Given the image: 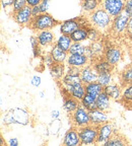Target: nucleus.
<instances>
[{"label": "nucleus", "mask_w": 132, "mask_h": 146, "mask_svg": "<svg viewBox=\"0 0 132 146\" xmlns=\"http://www.w3.org/2000/svg\"><path fill=\"white\" fill-rule=\"evenodd\" d=\"M2 122L4 125H21L27 126L31 123V114L25 109L14 108L7 111L3 115Z\"/></svg>", "instance_id": "1"}, {"label": "nucleus", "mask_w": 132, "mask_h": 146, "mask_svg": "<svg viewBox=\"0 0 132 146\" xmlns=\"http://www.w3.org/2000/svg\"><path fill=\"white\" fill-rule=\"evenodd\" d=\"M89 19L91 25L97 27L100 32H106L110 30L113 17L103 7L100 6L95 11L89 14Z\"/></svg>", "instance_id": "2"}, {"label": "nucleus", "mask_w": 132, "mask_h": 146, "mask_svg": "<svg viewBox=\"0 0 132 146\" xmlns=\"http://www.w3.org/2000/svg\"><path fill=\"white\" fill-rule=\"evenodd\" d=\"M57 25H59V21L57 19H55L51 14L44 12V13H40L39 15L33 17L29 27L34 32H41L45 30H52Z\"/></svg>", "instance_id": "3"}, {"label": "nucleus", "mask_w": 132, "mask_h": 146, "mask_svg": "<svg viewBox=\"0 0 132 146\" xmlns=\"http://www.w3.org/2000/svg\"><path fill=\"white\" fill-rule=\"evenodd\" d=\"M98 130H99L98 126L91 125V124L78 128L80 145H95V144H97Z\"/></svg>", "instance_id": "4"}, {"label": "nucleus", "mask_w": 132, "mask_h": 146, "mask_svg": "<svg viewBox=\"0 0 132 146\" xmlns=\"http://www.w3.org/2000/svg\"><path fill=\"white\" fill-rule=\"evenodd\" d=\"M71 116V122H72V126L76 128L83 127V126H87L91 124V116H89V111L87 110L81 105L75 110Z\"/></svg>", "instance_id": "5"}, {"label": "nucleus", "mask_w": 132, "mask_h": 146, "mask_svg": "<svg viewBox=\"0 0 132 146\" xmlns=\"http://www.w3.org/2000/svg\"><path fill=\"white\" fill-rule=\"evenodd\" d=\"M128 23H129V16L123 11L121 14L113 17L110 31L116 36L125 34V33H127Z\"/></svg>", "instance_id": "6"}, {"label": "nucleus", "mask_w": 132, "mask_h": 146, "mask_svg": "<svg viewBox=\"0 0 132 146\" xmlns=\"http://www.w3.org/2000/svg\"><path fill=\"white\" fill-rule=\"evenodd\" d=\"M124 6L125 0H102L101 3V7L105 9L112 17L122 13L124 11Z\"/></svg>", "instance_id": "7"}, {"label": "nucleus", "mask_w": 132, "mask_h": 146, "mask_svg": "<svg viewBox=\"0 0 132 146\" xmlns=\"http://www.w3.org/2000/svg\"><path fill=\"white\" fill-rule=\"evenodd\" d=\"M117 133V129L115 128V125L111 122H106V123L102 124L99 126L98 130V140H97V144H101L104 145L108 140L111 138L114 134Z\"/></svg>", "instance_id": "8"}, {"label": "nucleus", "mask_w": 132, "mask_h": 146, "mask_svg": "<svg viewBox=\"0 0 132 146\" xmlns=\"http://www.w3.org/2000/svg\"><path fill=\"white\" fill-rule=\"evenodd\" d=\"M12 17H13L14 21L17 25L25 27V25H30L31 21L33 19V14H32V7L27 5L23 8L19 9L17 11L12 12Z\"/></svg>", "instance_id": "9"}, {"label": "nucleus", "mask_w": 132, "mask_h": 146, "mask_svg": "<svg viewBox=\"0 0 132 146\" xmlns=\"http://www.w3.org/2000/svg\"><path fill=\"white\" fill-rule=\"evenodd\" d=\"M104 58L107 60L108 62L116 66L117 64L122 60L123 57V52L119 47L117 46H107L104 52Z\"/></svg>", "instance_id": "10"}, {"label": "nucleus", "mask_w": 132, "mask_h": 146, "mask_svg": "<svg viewBox=\"0 0 132 146\" xmlns=\"http://www.w3.org/2000/svg\"><path fill=\"white\" fill-rule=\"evenodd\" d=\"M91 60L83 54H69L66 60L67 66H75L78 68H83L84 66L89 65Z\"/></svg>", "instance_id": "11"}, {"label": "nucleus", "mask_w": 132, "mask_h": 146, "mask_svg": "<svg viewBox=\"0 0 132 146\" xmlns=\"http://www.w3.org/2000/svg\"><path fill=\"white\" fill-rule=\"evenodd\" d=\"M63 145L65 146H78L80 145V138L79 134H78V128L76 127H71L67 132L65 133L62 141Z\"/></svg>", "instance_id": "12"}, {"label": "nucleus", "mask_w": 132, "mask_h": 146, "mask_svg": "<svg viewBox=\"0 0 132 146\" xmlns=\"http://www.w3.org/2000/svg\"><path fill=\"white\" fill-rule=\"evenodd\" d=\"M80 78L82 80V83H84V84L97 81V79H98V72L96 71V69L93 68L91 64H89L87 66H84L83 68H81Z\"/></svg>", "instance_id": "13"}, {"label": "nucleus", "mask_w": 132, "mask_h": 146, "mask_svg": "<svg viewBox=\"0 0 132 146\" xmlns=\"http://www.w3.org/2000/svg\"><path fill=\"white\" fill-rule=\"evenodd\" d=\"M89 116H91V124L95 126H100L102 124L106 123L109 121V116H108V112L102 111L100 109H95L89 111Z\"/></svg>", "instance_id": "14"}, {"label": "nucleus", "mask_w": 132, "mask_h": 146, "mask_svg": "<svg viewBox=\"0 0 132 146\" xmlns=\"http://www.w3.org/2000/svg\"><path fill=\"white\" fill-rule=\"evenodd\" d=\"M37 38H38V41H39V44L42 48H47V47L53 46L54 42H56L55 41V35L54 33L51 32V30L38 32Z\"/></svg>", "instance_id": "15"}, {"label": "nucleus", "mask_w": 132, "mask_h": 146, "mask_svg": "<svg viewBox=\"0 0 132 146\" xmlns=\"http://www.w3.org/2000/svg\"><path fill=\"white\" fill-rule=\"evenodd\" d=\"M62 91L64 92V100H63V106H62L63 110L67 114H72L75 110L80 106V100L69 96L67 94V91L65 90V88L62 89Z\"/></svg>", "instance_id": "16"}, {"label": "nucleus", "mask_w": 132, "mask_h": 146, "mask_svg": "<svg viewBox=\"0 0 132 146\" xmlns=\"http://www.w3.org/2000/svg\"><path fill=\"white\" fill-rule=\"evenodd\" d=\"M79 23L77 21V17L67 19L60 23V33L63 35H68L70 36L74 31H76L79 27Z\"/></svg>", "instance_id": "17"}, {"label": "nucleus", "mask_w": 132, "mask_h": 146, "mask_svg": "<svg viewBox=\"0 0 132 146\" xmlns=\"http://www.w3.org/2000/svg\"><path fill=\"white\" fill-rule=\"evenodd\" d=\"M122 90L123 88L116 83H111L104 87V91L109 96V98L112 100H116V102H120L121 98H122Z\"/></svg>", "instance_id": "18"}, {"label": "nucleus", "mask_w": 132, "mask_h": 146, "mask_svg": "<svg viewBox=\"0 0 132 146\" xmlns=\"http://www.w3.org/2000/svg\"><path fill=\"white\" fill-rule=\"evenodd\" d=\"M63 88H65V90L67 91V94L69 96H71L72 98H76L78 100H81L83 98V96H85V94H87L84 83H80V84H76L69 87H63Z\"/></svg>", "instance_id": "19"}, {"label": "nucleus", "mask_w": 132, "mask_h": 146, "mask_svg": "<svg viewBox=\"0 0 132 146\" xmlns=\"http://www.w3.org/2000/svg\"><path fill=\"white\" fill-rule=\"evenodd\" d=\"M50 55L52 56L54 61L57 62V63H65L66 60H67V57H68V53L60 49L56 44L51 46Z\"/></svg>", "instance_id": "20"}, {"label": "nucleus", "mask_w": 132, "mask_h": 146, "mask_svg": "<svg viewBox=\"0 0 132 146\" xmlns=\"http://www.w3.org/2000/svg\"><path fill=\"white\" fill-rule=\"evenodd\" d=\"M120 103L128 110H132V84H127L123 86L122 98Z\"/></svg>", "instance_id": "21"}, {"label": "nucleus", "mask_w": 132, "mask_h": 146, "mask_svg": "<svg viewBox=\"0 0 132 146\" xmlns=\"http://www.w3.org/2000/svg\"><path fill=\"white\" fill-rule=\"evenodd\" d=\"M93 66V68L96 69V71L98 73L101 72H113L114 70V65H112L110 62H108L107 60L104 58H99V60H97L96 62H93V64H91Z\"/></svg>", "instance_id": "22"}, {"label": "nucleus", "mask_w": 132, "mask_h": 146, "mask_svg": "<svg viewBox=\"0 0 132 146\" xmlns=\"http://www.w3.org/2000/svg\"><path fill=\"white\" fill-rule=\"evenodd\" d=\"M50 73H51V76L55 80L60 81L66 73V67L64 65V63H57V62H55L52 66L50 67Z\"/></svg>", "instance_id": "23"}, {"label": "nucleus", "mask_w": 132, "mask_h": 146, "mask_svg": "<svg viewBox=\"0 0 132 146\" xmlns=\"http://www.w3.org/2000/svg\"><path fill=\"white\" fill-rule=\"evenodd\" d=\"M97 108L105 112H109L111 110V98L105 91H103L97 98Z\"/></svg>", "instance_id": "24"}, {"label": "nucleus", "mask_w": 132, "mask_h": 146, "mask_svg": "<svg viewBox=\"0 0 132 146\" xmlns=\"http://www.w3.org/2000/svg\"><path fill=\"white\" fill-rule=\"evenodd\" d=\"M84 85H85V91H87V94H91V96H93V98H96L104 91V86L101 84L98 80H97V81L91 82V83H87V84H84Z\"/></svg>", "instance_id": "25"}, {"label": "nucleus", "mask_w": 132, "mask_h": 146, "mask_svg": "<svg viewBox=\"0 0 132 146\" xmlns=\"http://www.w3.org/2000/svg\"><path fill=\"white\" fill-rule=\"evenodd\" d=\"M72 43H73V41H72V39H71V36H68V35H63V34L60 35V36L56 40V42H55V44H56L60 49H62V50L67 53L69 52V49H70Z\"/></svg>", "instance_id": "26"}, {"label": "nucleus", "mask_w": 132, "mask_h": 146, "mask_svg": "<svg viewBox=\"0 0 132 146\" xmlns=\"http://www.w3.org/2000/svg\"><path fill=\"white\" fill-rule=\"evenodd\" d=\"M60 81H61L63 87H69L82 83V80L79 75H71L68 73H65V75L62 77V79Z\"/></svg>", "instance_id": "27"}, {"label": "nucleus", "mask_w": 132, "mask_h": 146, "mask_svg": "<svg viewBox=\"0 0 132 146\" xmlns=\"http://www.w3.org/2000/svg\"><path fill=\"white\" fill-rule=\"evenodd\" d=\"M71 39L73 42H84L89 40V32H87V27H79L76 31L70 35Z\"/></svg>", "instance_id": "28"}, {"label": "nucleus", "mask_w": 132, "mask_h": 146, "mask_svg": "<svg viewBox=\"0 0 132 146\" xmlns=\"http://www.w3.org/2000/svg\"><path fill=\"white\" fill-rule=\"evenodd\" d=\"M102 0H81V8L84 12L91 13L101 6Z\"/></svg>", "instance_id": "29"}, {"label": "nucleus", "mask_w": 132, "mask_h": 146, "mask_svg": "<svg viewBox=\"0 0 132 146\" xmlns=\"http://www.w3.org/2000/svg\"><path fill=\"white\" fill-rule=\"evenodd\" d=\"M89 46L91 50V53H93V59L95 58H101V56L104 55L106 47L104 46V44H103V42L101 40L96 42H91V44Z\"/></svg>", "instance_id": "30"}, {"label": "nucleus", "mask_w": 132, "mask_h": 146, "mask_svg": "<svg viewBox=\"0 0 132 146\" xmlns=\"http://www.w3.org/2000/svg\"><path fill=\"white\" fill-rule=\"evenodd\" d=\"M80 105L85 108L87 110H89V111L95 110V109H97V98L91 96V94H85L83 98L80 100Z\"/></svg>", "instance_id": "31"}, {"label": "nucleus", "mask_w": 132, "mask_h": 146, "mask_svg": "<svg viewBox=\"0 0 132 146\" xmlns=\"http://www.w3.org/2000/svg\"><path fill=\"white\" fill-rule=\"evenodd\" d=\"M125 144H127V141L125 140V138H124V137H121L120 135H118L116 133V134L113 135L104 145L105 146H123V145H125Z\"/></svg>", "instance_id": "32"}, {"label": "nucleus", "mask_w": 132, "mask_h": 146, "mask_svg": "<svg viewBox=\"0 0 132 146\" xmlns=\"http://www.w3.org/2000/svg\"><path fill=\"white\" fill-rule=\"evenodd\" d=\"M98 80L103 86L111 84L113 82V72H101L98 73Z\"/></svg>", "instance_id": "33"}, {"label": "nucleus", "mask_w": 132, "mask_h": 146, "mask_svg": "<svg viewBox=\"0 0 132 146\" xmlns=\"http://www.w3.org/2000/svg\"><path fill=\"white\" fill-rule=\"evenodd\" d=\"M121 84L125 86L127 84H132V66L127 67L124 71H122L120 75Z\"/></svg>", "instance_id": "34"}, {"label": "nucleus", "mask_w": 132, "mask_h": 146, "mask_svg": "<svg viewBox=\"0 0 132 146\" xmlns=\"http://www.w3.org/2000/svg\"><path fill=\"white\" fill-rule=\"evenodd\" d=\"M85 48L87 46H84L82 42H73L69 49V54H83L85 53Z\"/></svg>", "instance_id": "35"}, {"label": "nucleus", "mask_w": 132, "mask_h": 146, "mask_svg": "<svg viewBox=\"0 0 132 146\" xmlns=\"http://www.w3.org/2000/svg\"><path fill=\"white\" fill-rule=\"evenodd\" d=\"M30 42H31V45H32V49H33V53H34V57L35 58H38L41 56V46L39 44V41H38V38H37V35L36 36H32L30 38Z\"/></svg>", "instance_id": "36"}, {"label": "nucleus", "mask_w": 132, "mask_h": 146, "mask_svg": "<svg viewBox=\"0 0 132 146\" xmlns=\"http://www.w3.org/2000/svg\"><path fill=\"white\" fill-rule=\"evenodd\" d=\"M87 32H89V40L91 42H96L101 40V36H102L100 34V31L97 27H93V25H89L87 27Z\"/></svg>", "instance_id": "37"}, {"label": "nucleus", "mask_w": 132, "mask_h": 146, "mask_svg": "<svg viewBox=\"0 0 132 146\" xmlns=\"http://www.w3.org/2000/svg\"><path fill=\"white\" fill-rule=\"evenodd\" d=\"M27 0H14L13 5L11 7V10L12 12H15L19 9L23 8L25 6H27Z\"/></svg>", "instance_id": "38"}, {"label": "nucleus", "mask_w": 132, "mask_h": 146, "mask_svg": "<svg viewBox=\"0 0 132 146\" xmlns=\"http://www.w3.org/2000/svg\"><path fill=\"white\" fill-rule=\"evenodd\" d=\"M80 71H81V68H78V67H75V66H68L67 69H66V73L71 74V75L80 76Z\"/></svg>", "instance_id": "39"}, {"label": "nucleus", "mask_w": 132, "mask_h": 146, "mask_svg": "<svg viewBox=\"0 0 132 146\" xmlns=\"http://www.w3.org/2000/svg\"><path fill=\"white\" fill-rule=\"evenodd\" d=\"M43 60H44V64H45V66L49 67V68H50L53 64L55 63L54 59L52 58V56L50 55V53H49V54H46L43 57Z\"/></svg>", "instance_id": "40"}, {"label": "nucleus", "mask_w": 132, "mask_h": 146, "mask_svg": "<svg viewBox=\"0 0 132 146\" xmlns=\"http://www.w3.org/2000/svg\"><path fill=\"white\" fill-rule=\"evenodd\" d=\"M49 5H50V0H42V2L39 4L40 10H41V13H44V12L48 11Z\"/></svg>", "instance_id": "41"}, {"label": "nucleus", "mask_w": 132, "mask_h": 146, "mask_svg": "<svg viewBox=\"0 0 132 146\" xmlns=\"http://www.w3.org/2000/svg\"><path fill=\"white\" fill-rule=\"evenodd\" d=\"M124 12L128 16L132 15V0H125V6H124Z\"/></svg>", "instance_id": "42"}, {"label": "nucleus", "mask_w": 132, "mask_h": 146, "mask_svg": "<svg viewBox=\"0 0 132 146\" xmlns=\"http://www.w3.org/2000/svg\"><path fill=\"white\" fill-rule=\"evenodd\" d=\"M42 83V78L40 75H34L31 79V84L35 87H39Z\"/></svg>", "instance_id": "43"}, {"label": "nucleus", "mask_w": 132, "mask_h": 146, "mask_svg": "<svg viewBox=\"0 0 132 146\" xmlns=\"http://www.w3.org/2000/svg\"><path fill=\"white\" fill-rule=\"evenodd\" d=\"M13 2H14V0H1V5H2V8L5 10V9L8 8V7H12Z\"/></svg>", "instance_id": "44"}, {"label": "nucleus", "mask_w": 132, "mask_h": 146, "mask_svg": "<svg viewBox=\"0 0 132 146\" xmlns=\"http://www.w3.org/2000/svg\"><path fill=\"white\" fill-rule=\"evenodd\" d=\"M42 2V0H27V4L31 7H34L39 5Z\"/></svg>", "instance_id": "45"}, {"label": "nucleus", "mask_w": 132, "mask_h": 146, "mask_svg": "<svg viewBox=\"0 0 132 146\" xmlns=\"http://www.w3.org/2000/svg\"><path fill=\"white\" fill-rule=\"evenodd\" d=\"M40 13H41V10H40L39 5H37V6L32 7V14H33V17H35V16H37V15H39Z\"/></svg>", "instance_id": "46"}, {"label": "nucleus", "mask_w": 132, "mask_h": 146, "mask_svg": "<svg viewBox=\"0 0 132 146\" xmlns=\"http://www.w3.org/2000/svg\"><path fill=\"white\" fill-rule=\"evenodd\" d=\"M59 117H60V111L54 110V111L51 112V118H52L53 120H57V119H59Z\"/></svg>", "instance_id": "47"}, {"label": "nucleus", "mask_w": 132, "mask_h": 146, "mask_svg": "<svg viewBox=\"0 0 132 146\" xmlns=\"http://www.w3.org/2000/svg\"><path fill=\"white\" fill-rule=\"evenodd\" d=\"M9 146H18V139L17 138H10L7 142Z\"/></svg>", "instance_id": "48"}, {"label": "nucleus", "mask_w": 132, "mask_h": 146, "mask_svg": "<svg viewBox=\"0 0 132 146\" xmlns=\"http://www.w3.org/2000/svg\"><path fill=\"white\" fill-rule=\"evenodd\" d=\"M132 29V15L129 16V23H128V29H127V32L130 31Z\"/></svg>", "instance_id": "49"}, {"label": "nucleus", "mask_w": 132, "mask_h": 146, "mask_svg": "<svg viewBox=\"0 0 132 146\" xmlns=\"http://www.w3.org/2000/svg\"><path fill=\"white\" fill-rule=\"evenodd\" d=\"M127 35H128V38H129V40L132 42V29L130 31H128L127 32Z\"/></svg>", "instance_id": "50"}, {"label": "nucleus", "mask_w": 132, "mask_h": 146, "mask_svg": "<svg viewBox=\"0 0 132 146\" xmlns=\"http://www.w3.org/2000/svg\"><path fill=\"white\" fill-rule=\"evenodd\" d=\"M40 96H41V98H44V96H45V94H44V91H42L41 94H40Z\"/></svg>", "instance_id": "51"}]
</instances>
